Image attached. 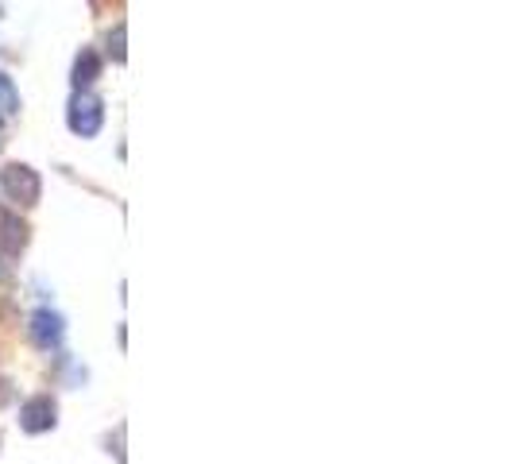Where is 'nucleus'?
Here are the masks:
<instances>
[{"label":"nucleus","instance_id":"f03ea898","mask_svg":"<svg viewBox=\"0 0 514 464\" xmlns=\"http://www.w3.org/2000/svg\"><path fill=\"white\" fill-rule=\"evenodd\" d=\"M101 120H105V109L93 93H78L70 101V132L78 135H97L101 132Z\"/></svg>","mask_w":514,"mask_h":464},{"label":"nucleus","instance_id":"423d86ee","mask_svg":"<svg viewBox=\"0 0 514 464\" xmlns=\"http://www.w3.org/2000/svg\"><path fill=\"white\" fill-rule=\"evenodd\" d=\"M24 244H27V228L19 225L16 217H4V248L12 251V256H16V251L24 248Z\"/></svg>","mask_w":514,"mask_h":464},{"label":"nucleus","instance_id":"20e7f679","mask_svg":"<svg viewBox=\"0 0 514 464\" xmlns=\"http://www.w3.org/2000/svg\"><path fill=\"white\" fill-rule=\"evenodd\" d=\"M27 329H31V341L39 348H58L62 333H66V321H62V313H55V310H35Z\"/></svg>","mask_w":514,"mask_h":464},{"label":"nucleus","instance_id":"6e6552de","mask_svg":"<svg viewBox=\"0 0 514 464\" xmlns=\"http://www.w3.org/2000/svg\"><path fill=\"white\" fill-rule=\"evenodd\" d=\"M109 47H113V58H116V62H124V24L116 27V35L109 39Z\"/></svg>","mask_w":514,"mask_h":464},{"label":"nucleus","instance_id":"0eeeda50","mask_svg":"<svg viewBox=\"0 0 514 464\" xmlns=\"http://www.w3.org/2000/svg\"><path fill=\"white\" fill-rule=\"evenodd\" d=\"M0 112L4 116H16L19 112V93L12 86V78L8 73H0Z\"/></svg>","mask_w":514,"mask_h":464},{"label":"nucleus","instance_id":"39448f33","mask_svg":"<svg viewBox=\"0 0 514 464\" xmlns=\"http://www.w3.org/2000/svg\"><path fill=\"white\" fill-rule=\"evenodd\" d=\"M97 78H101V58L93 50H82L78 62H74V86H78V93H85Z\"/></svg>","mask_w":514,"mask_h":464},{"label":"nucleus","instance_id":"7ed1b4c3","mask_svg":"<svg viewBox=\"0 0 514 464\" xmlns=\"http://www.w3.org/2000/svg\"><path fill=\"white\" fill-rule=\"evenodd\" d=\"M55 421H58V406L51 395H35L19 406V426H24L27 434H47Z\"/></svg>","mask_w":514,"mask_h":464},{"label":"nucleus","instance_id":"f257e3e1","mask_svg":"<svg viewBox=\"0 0 514 464\" xmlns=\"http://www.w3.org/2000/svg\"><path fill=\"white\" fill-rule=\"evenodd\" d=\"M0 182H4V194L16 197L19 205H35V202H39V189H43V186H39V174L31 171V166H24V163L4 166Z\"/></svg>","mask_w":514,"mask_h":464}]
</instances>
